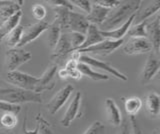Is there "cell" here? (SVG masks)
<instances>
[{
	"mask_svg": "<svg viewBox=\"0 0 160 134\" xmlns=\"http://www.w3.org/2000/svg\"><path fill=\"white\" fill-rule=\"evenodd\" d=\"M141 3L142 1L140 0L120 2L117 7L110 10L106 19L98 29L100 31H111L120 27L139 10Z\"/></svg>",
	"mask_w": 160,
	"mask_h": 134,
	"instance_id": "obj_1",
	"label": "cell"
},
{
	"mask_svg": "<svg viewBox=\"0 0 160 134\" xmlns=\"http://www.w3.org/2000/svg\"><path fill=\"white\" fill-rule=\"evenodd\" d=\"M42 95L40 93L24 90L18 87L0 88V101L20 105L22 103H42Z\"/></svg>",
	"mask_w": 160,
	"mask_h": 134,
	"instance_id": "obj_2",
	"label": "cell"
},
{
	"mask_svg": "<svg viewBox=\"0 0 160 134\" xmlns=\"http://www.w3.org/2000/svg\"><path fill=\"white\" fill-rule=\"evenodd\" d=\"M6 80L15 87L40 93V77H36L30 75L28 73L15 70L7 73Z\"/></svg>",
	"mask_w": 160,
	"mask_h": 134,
	"instance_id": "obj_3",
	"label": "cell"
},
{
	"mask_svg": "<svg viewBox=\"0 0 160 134\" xmlns=\"http://www.w3.org/2000/svg\"><path fill=\"white\" fill-rule=\"evenodd\" d=\"M124 43L123 39L120 40H110V39H104L102 42L95 44V45L89 46L84 49H79L78 51L80 54H93V55H100V56H107L109 54L116 51L117 49L122 46Z\"/></svg>",
	"mask_w": 160,
	"mask_h": 134,
	"instance_id": "obj_4",
	"label": "cell"
},
{
	"mask_svg": "<svg viewBox=\"0 0 160 134\" xmlns=\"http://www.w3.org/2000/svg\"><path fill=\"white\" fill-rule=\"evenodd\" d=\"M31 53L23 48H11L5 53V66L8 72L17 70L19 66L28 62L31 59Z\"/></svg>",
	"mask_w": 160,
	"mask_h": 134,
	"instance_id": "obj_5",
	"label": "cell"
},
{
	"mask_svg": "<svg viewBox=\"0 0 160 134\" xmlns=\"http://www.w3.org/2000/svg\"><path fill=\"white\" fill-rule=\"evenodd\" d=\"M49 26V23L46 21H38L33 24H28L26 26H23V32L22 36L20 39V42L18 43L17 47L22 48L25 45H27L30 42L34 41L35 39L38 38L43 32L47 30Z\"/></svg>",
	"mask_w": 160,
	"mask_h": 134,
	"instance_id": "obj_6",
	"label": "cell"
},
{
	"mask_svg": "<svg viewBox=\"0 0 160 134\" xmlns=\"http://www.w3.org/2000/svg\"><path fill=\"white\" fill-rule=\"evenodd\" d=\"M122 51L127 55H137L152 52V46L146 37H130L123 43Z\"/></svg>",
	"mask_w": 160,
	"mask_h": 134,
	"instance_id": "obj_7",
	"label": "cell"
},
{
	"mask_svg": "<svg viewBox=\"0 0 160 134\" xmlns=\"http://www.w3.org/2000/svg\"><path fill=\"white\" fill-rule=\"evenodd\" d=\"M146 38L150 42L152 46V52L159 56V48H160V16L159 13L155 14V16H152V19L150 18L146 27Z\"/></svg>",
	"mask_w": 160,
	"mask_h": 134,
	"instance_id": "obj_8",
	"label": "cell"
},
{
	"mask_svg": "<svg viewBox=\"0 0 160 134\" xmlns=\"http://www.w3.org/2000/svg\"><path fill=\"white\" fill-rule=\"evenodd\" d=\"M73 52L71 42H70V38L68 35V32H62L61 35L59 37V40L54 47L51 60L53 63H56L59 65V63L68 58L69 54Z\"/></svg>",
	"mask_w": 160,
	"mask_h": 134,
	"instance_id": "obj_9",
	"label": "cell"
},
{
	"mask_svg": "<svg viewBox=\"0 0 160 134\" xmlns=\"http://www.w3.org/2000/svg\"><path fill=\"white\" fill-rule=\"evenodd\" d=\"M78 62L87 64V65H89L90 67L92 66V67L98 68V69H102V70L108 72L109 74H111L112 76L116 77L117 79H120V80L127 81V79H128V77L125 75V74L118 71L116 68H114L113 66L109 65L108 63L99 60V59L93 58L89 55H86V54H80V56L78 58Z\"/></svg>",
	"mask_w": 160,
	"mask_h": 134,
	"instance_id": "obj_10",
	"label": "cell"
},
{
	"mask_svg": "<svg viewBox=\"0 0 160 134\" xmlns=\"http://www.w3.org/2000/svg\"><path fill=\"white\" fill-rule=\"evenodd\" d=\"M73 91H74V87L71 84H67L66 86H64L58 92H56V94L51 98V100L46 105L47 111L49 112V114L54 115L55 113H57L60 110V108H62V106L67 102Z\"/></svg>",
	"mask_w": 160,
	"mask_h": 134,
	"instance_id": "obj_11",
	"label": "cell"
},
{
	"mask_svg": "<svg viewBox=\"0 0 160 134\" xmlns=\"http://www.w3.org/2000/svg\"><path fill=\"white\" fill-rule=\"evenodd\" d=\"M159 68H160L159 57L153 52H150L147 57V60L145 62L143 70L141 74H140V82H141V84H143V85L148 84L158 74Z\"/></svg>",
	"mask_w": 160,
	"mask_h": 134,
	"instance_id": "obj_12",
	"label": "cell"
},
{
	"mask_svg": "<svg viewBox=\"0 0 160 134\" xmlns=\"http://www.w3.org/2000/svg\"><path fill=\"white\" fill-rule=\"evenodd\" d=\"M89 27V23L86 17L83 14L70 11L68 14L66 27L64 29V32H77L85 35Z\"/></svg>",
	"mask_w": 160,
	"mask_h": 134,
	"instance_id": "obj_13",
	"label": "cell"
},
{
	"mask_svg": "<svg viewBox=\"0 0 160 134\" xmlns=\"http://www.w3.org/2000/svg\"><path fill=\"white\" fill-rule=\"evenodd\" d=\"M80 105H81V93L78 91L75 93L72 101L69 104L63 118L60 120V124H61L63 127H69L71 125L72 121L79 115Z\"/></svg>",
	"mask_w": 160,
	"mask_h": 134,
	"instance_id": "obj_14",
	"label": "cell"
},
{
	"mask_svg": "<svg viewBox=\"0 0 160 134\" xmlns=\"http://www.w3.org/2000/svg\"><path fill=\"white\" fill-rule=\"evenodd\" d=\"M105 106V113H106V118L108 122L114 127L120 126L122 121L121 111H120L119 107L117 106L116 102H115L112 98H106L104 101Z\"/></svg>",
	"mask_w": 160,
	"mask_h": 134,
	"instance_id": "obj_15",
	"label": "cell"
},
{
	"mask_svg": "<svg viewBox=\"0 0 160 134\" xmlns=\"http://www.w3.org/2000/svg\"><path fill=\"white\" fill-rule=\"evenodd\" d=\"M23 1H11V0H0V26L17 11L21 10Z\"/></svg>",
	"mask_w": 160,
	"mask_h": 134,
	"instance_id": "obj_16",
	"label": "cell"
},
{
	"mask_svg": "<svg viewBox=\"0 0 160 134\" xmlns=\"http://www.w3.org/2000/svg\"><path fill=\"white\" fill-rule=\"evenodd\" d=\"M91 3H93V4H91L90 12L87 14V16H85V17H86L89 24H93L95 26L101 25L105 19H106L108 13L110 12V9L100 6L98 4L95 3L94 1Z\"/></svg>",
	"mask_w": 160,
	"mask_h": 134,
	"instance_id": "obj_17",
	"label": "cell"
},
{
	"mask_svg": "<svg viewBox=\"0 0 160 134\" xmlns=\"http://www.w3.org/2000/svg\"><path fill=\"white\" fill-rule=\"evenodd\" d=\"M58 64L52 62L40 76V93L46 90H51L54 88L55 82L53 78L58 71Z\"/></svg>",
	"mask_w": 160,
	"mask_h": 134,
	"instance_id": "obj_18",
	"label": "cell"
},
{
	"mask_svg": "<svg viewBox=\"0 0 160 134\" xmlns=\"http://www.w3.org/2000/svg\"><path fill=\"white\" fill-rule=\"evenodd\" d=\"M134 15H132L128 20L122 24L121 26L114 29L111 31H100V34L104 39H110V40H120V39H123V37L127 34V31L129 30L130 26L132 25L133 20H134Z\"/></svg>",
	"mask_w": 160,
	"mask_h": 134,
	"instance_id": "obj_19",
	"label": "cell"
},
{
	"mask_svg": "<svg viewBox=\"0 0 160 134\" xmlns=\"http://www.w3.org/2000/svg\"><path fill=\"white\" fill-rule=\"evenodd\" d=\"M160 9V1H154L151 4H149L147 7H145L142 10H139L135 13L134 20L132 24H138L141 23L143 21H146L148 19H150L152 16H154L155 14L158 13Z\"/></svg>",
	"mask_w": 160,
	"mask_h": 134,
	"instance_id": "obj_20",
	"label": "cell"
},
{
	"mask_svg": "<svg viewBox=\"0 0 160 134\" xmlns=\"http://www.w3.org/2000/svg\"><path fill=\"white\" fill-rule=\"evenodd\" d=\"M103 40H104V38L101 36V34H100L98 27L93 25V24H89L87 32H86V34H85V40H84L82 45L80 46L77 50H79V49L87 48V47L92 46V45H95V44L102 42Z\"/></svg>",
	"mask_w": 160,
	"mask_h": 134,
	"instance_id": "obj_21",
	"label": "cell"
},
{
	"mask_svg": "<svg viewBox=\"0 0 160 134\" xmlns=\"http://www.w3.org/2000/svg\"><path fill=\"white\" fill-rule=\"evenodd\" d=\"M145 109L151 117H157L160 112V96L157 92H149L145 98Z\"/></svg>",
	"mask_w": 160,
	"mask_h": 134,
	"instance_id": "obj_22",
	"label": "cell"
},
{
	"mask_svg": "<svg viewBox=\"0 0 160 134\" xmlns=\"http://www.w3.org/2000/svg\"><path fill=\"white\" fill-rule=\"evenodd\" d=\"M47 40H48V45L49 47L52 49H54V47L56 46V44L59 40V37L62 33V29H61V25H60L59 21L56 18L53 19L52 23L49 24V26L47 28Z\"/></svg>",
	"mask_w": 160,
	"mask_h": 134,
	"instance_id": "obj_23",
	"label": "cell"
},
{
	"mask_svg": "<svg viewBox=\"0 0 160 134\" xmlns=\"http://www.w3.org/2000/svg\"><path fill=\"white\" fill-rule=\"evenodd\" d=\"M22 32H23V26L18 25L4 36L2 42H4L5 46L8 47L9 49L16 48L18 43L20 42V39H21Z\"/></svg>",
	"mask_w": 160,
	"mask_h": 134,
	"instance_id": "obj_24",
	"label": "cell"
},
{
	"mask_svg": "<svg viewBox=\"0 0 160 134\" xmlns=\"http://www.w3.org/2000/svg\"><path fill=\"white\" fill-rule=\"evenodd\" d=\"M77 70L80 72L81 75L86 76L94 81H102V80H108L109 79V76L107 74H102V73L94 71L89 65L81 63V62L77 63Z\"/></svg>",
	"mask_w": 160,
	"mask_h": 134,
	"instance_id": "obj_25",
	"label": "cell"
},
{
	"mask_svg": "<svg viewBox=\"0 0 160 134\" xmlns=\"http://www.w3.org/2000/svg\"><path fill=\"white\" fill-rule=\"evenodd\" d=\"M124 100V109L129 116H135L139 112L142 106V100L138 96L123 97Z\"/></svg>",
	"mask_w": 160,
	"mask_h": 134,
	"instance_id": "obj_26",
	"label": "cell"
},
{
	"mask_svg": "<svg viewBox=\"0 0 160 134\" xmlns=\"http://www.w3.org/2000/svg\"><path fill=\"white\" fill-rule=\"evenodd\" d=\"M22 15H23L22 10L17 11L15 14H13L11 17H9L7 20L0 26V31H1L4 35H6L8 32H10L12 29H14L15 27L19 25V22L21 20Z\"/></svg>",
	"mask_w": 160,
	"mask_h": 134,
	"instance_id": "obj_27",
	"label": "cell"
},
{
	"mask_svg": "<svg viewBox=\"0 0 160 134\" xmlns=\"http://www.w3.org/2000/svg\"><path fill=\"white\" fill-rule=\"evenodd\" d=\"M148 20L143 21L138 24H132V25L130 26L129 30L127 31L128 38H130V37H146V30H145V27H146V24H147Z\"/></svg>",
	"mask_w": 160,
	"mask_h": 134,
	"instance_id": "obj_28",
	"label": "cell"
},
{
	"mask_svg": "<svg viewBox=\"0 0 160 134\" xmlns=\"http://www.w3.org/2000/svg\"><path fill=\"white\" fill-rule=\"evenodd\" d=\"M36 122L38 126V134H53L51 130V124L42 116L41 113L37 114Z\"/></svg>",
	"mask_w": 160,
	"mask_h": 134,
	"instance_id": "obj_29",
	"label": "cell"
},
{
	"mask_svg": "<svg viewBox=\"0 0 160 134\" xmlns=\"http://www.w3.org/2000/svg\"><path fill=\"white\" fill-rule=\"evenodd\" d=\"M1 126L6 129H12L17 125V116L13 113H4L0 118Z\"/></svg>",
	"mask_w": 160,
	"mask_h": 134,
	"instance_id": "obj_30",
	"label": "cell"
},
{
	"mask_svg": "<svg viewBox=\"0 0 160 134\" xmlns=\"http://www.w3.org/2000/svg\"><path fill=\"white\" fill-rule=\"evenodd\" d=\"M68 35L70 38V42H71L73 51H76L77 49L83 44V42L85 40V35L77 33V32H68Z\"/></svg>",
	"mask_w": 160,
	"mask_h": 134,
	"instance_id": "obj_31",
	"label": "cell"
},
{
	"mask_svg": "<svg viewBox=\"0 0 160 134\" xmlns=\"http://www.w3.org/2000/svg\"><path fill=\"white\" fill-rule=\"evenodd\" d=\"M21 110V106L15 105V104H10L4 101H0V112L1 113H13L15 115L20 112Z\"/></svg>",
	"mask_w": 160,
	"mask_h": 134,
	"instance_id": "obj_32",
	"label": "cell"
},
{
	"mask_svg": "<svg viewBox=\"0 0 160 134\" xmlns=\"http://www.w3.org/2000/svg\"><path fill=\"white\" fill-rule=\"evenodd\" d=\"M83 134H105V126L101 121H94Z\"/></svg>",
	"mask_w": 160,
	"mask_h": 134,
	"instance_id": "obj_33",
	"label": "cell"
},
{
	"mask_svg": "<svg viewBox=\"0 0 160 134\" xmlns=\"http://www.w3.org/2000/svg\"><path fill=\"white\" fill-rule=\"evenodd\" d=\"M32 15L33 17L38 21L44 20V18L47 15L46 8H45L41 4H35L32 7Z\"/></svg>",
	"mask_w": 160,
	"mask_h": 134,
	"instance_id": "obj_34",
	"label": "cell"
},
{
	"mask_svg": "<svg viewBox=\"0 0 160 134\" xmlns=\"http://www.w3.org/2000/svg\"><path fill=\"white\" fill-rule=\"evenodd\" d=\"M71 4L74 7L80 8L81 10L84 12H86L87 14L90 12V9H91V1H88V0H72Z\"/></svg>",
	"mask_w": 160,
	"mask_h": 134,
	"instance_id": "obj_35",
	"label": "cell"
},
{
	"mask_svg": "<svg viewBox=\"0 0 160 134\" xmlns=\"http://www.w3.org/2000/svg\"><path fill=\"white\" fill-rule=\"evenodd\" d=\"M47 3H49L50 5L52 6V8L54 7H64L69 9L70 11H73L74 6L71 4L70 1H67V0H50V1H47Z\"/></svg>",
	"mask_w": 160,
	"mask_h": 134,
	"instance_id": "obj_36",
	"label": "cell"
},
{
	"mask_svg": "<svg viewBox=\"0 0 160 134\" xmlns=\"http://www.w3.org/2000/svg\"><path fill=\"white\" fill-rule=\"evenodd\" d=\"M98 5L102 6L104 8H108V9H113L115 7H117L121 1H116V0H97V1H94Z\"/></svg>",
	"mask_w": 160,
	"mask_h": 134,
	"instance_id": "obj_37",
	"label": "cell"
},
{
	"mask_svg": "<svg viewBox=\"0 0 160 134\" xmlns=\"http://www.w3.org/2000/svg\"><path fill=\"white\" fill-rule=\"evenodd\" d=\"M129 123L131 127V134H143L142 129L139 126L135 116H129Z\"/></svg>",
	"mask_w": 160,
	"mask_h": 134,
	"instance_id": "obj_38",
	"label": "cell"
},
{
	"mask_svg": "<svg viewBox=\"0 0 160 134\" xmlns=\"http://www.w3.org/2000/svg\"><path fill=\"white\" fill-rule=\"evenodd\" d=\"M118 134H131V127L130 123L126 118L122 119L121 124H120V131Z\"/></svg>",
	"mask_w": 160,
	"mask_h": 134,
	"instance_id": "obj_39",
	"label": "cell"
},
{
	"mask_svg": "<svg viewBox=\"0 0 160 134\" xmlns=\"http://www.w3.org/2000/svg\"><path fill=\"white\" fill-rule=\"evenodd\" d=\"M22 129H23V134H38V126L37 125L33 129V130H28V129L26 128V117H25V119H24Z\"/></svg>",
	"mask_w": 160,
	"mask_h": 134,
	"instance_id": "obj_40",
	"label": "cell"
},
{
	"mask_svg": "<svg viewBox=\"0 0 160 134\" xmlns=\"http://www.w3.org/2000/svg\"><path fill=\"white\" fill-rule=\"evenodd\" d=\"M152 134H160V129L159 128H155L153 130V132H152Z\"/></svg>",
	"mask_w": 160,
	"mask_h": 134,
	"instance_id": "obj_41",
	"label": "cell"
},
{
	"mask_svg": "<svg viewBox=\"0 0 160 134\" xmlns=\"http://www.w3.org/2000/svg\"><path fill=\"white\" fill-rule=\"evenodd\" d=\"M4 36H5L4 34H3L1 31H0V43H1V42L3 41V38H4Z\"/></svg>",
	"mask_w": 160,
	"mask_h": 134,
	"instance_id": "obj_42",
	"label": "cell"
},
{
	"mask_svg": "<svg viewBox=\"0 0 160 134\" xmlns=\"http://www.w3.org/2000/svg\"><path fill=\"white\" fill-rule=\"evenodd\" d=\"M0 134H8V133H6V132L3 131V130H0Z\"/></svg>",
	"mask_w": 160,
	"mask_h": 134,
	"instance_id": "obj_43",
	"label": "cell"
}]
</instances>
